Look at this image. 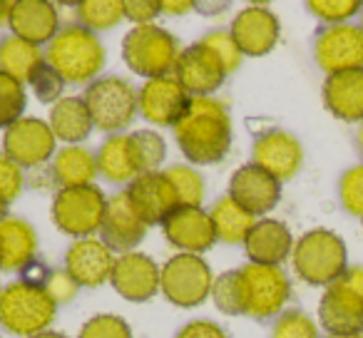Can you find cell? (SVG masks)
Segmentation results:
<instances>
[{
    "label": "cell",
    "instance_id": "obj_7",
    "mask_svg": "<svg viewBox=\"0 0 363 338\" xmlns=\"http://www.w3.org/2000/svg\"><path fill=\"white\" fill-rule=\"evenodd\" d=\"M318 323L331 336H363V266H348L326 286L318 301Z\"/></svg>",
    "mask_w": 363,
    "mask_h": 338
},
{
    "label": "cell",
    "instance_id": "obj_37",
    "mask_svg": "<svg viewBox=\"0 0 363 338\" xmlns=\"http://www.w3.org/2000/svg\"><path fill=\"white\" fill-rule=\"evenodd\" d=\"M137 145V154L142 162V172H160L167 159V142L157 130H137L132 132Z\"/></svg>",
    "mask_w": 363,
    "mask_h": 338
},
{
    "label": "cell",
    "instance_id": "obj_20",
    "mask_svg": "<svg viewBox=\"0 0 363 338\" xmlns=\"http://www.w3.org/2000/svg\"><path fill=\"white\" fill-rule=\"evenodd\" d=\"M229 197L254 217L274 212L281 202V182L257 164H244L229 179Z\"/></svg>",
    "mask_w": 363,
    "mask_h": 338
},
{
    "label": "cell",
    "instance_id": "obj_12",
    "mask_svg": "<svg viewBox=\"0 0 363 338\" xmlns=\"http://www.w3.org/2000/svg\"><path fill=\"white\" fill-rule=\"evenodd\" d=\"M313 57L328 75L363 70V28L351 23L326 26L313 40Z\"/></svg>",
    "mask_w": 363,
    "mask_h": 338
},
{
    "label": "cell",
    "instance_id": "obj_5",
    "mask_svg": "<svg viewBox=\"0 0 363 338\" xmlns=\"http://www.w3.org/2000/svg\"><path fill=\"white\" fill-rule=\"evenodd\" d=\"M182 50L184 47L179 45V40L157 23L132 26L122 38V60L135 75L145 80L172 75Z\"/></svg>",
    "mask_w": 363,
    "mask_h": 338
},
{
    "label": "cell",
    "instance_id": "obj_36",
    "mask_svg": "<svg viewBox=\"0 0 363 338\" xmlns=\"http://www.w3.org/2000/svg\"><path fill=\"white\" fill-rule=\"evenodd\" d=\"M272 338H321V331L308 313L298 311V308H286L274 321Z\"/></svg>",
    "mask_w": 363,
    "mask_h": 338
},
{
    "label": "cell",
    "instance_id": "obj_33",
    "mask_svg": "<svg viewBox=\"0 0 363 338\" xmlns=\"http://www.w3.org/2000/svg\"><path fill=\"white\" fill-rule=\"evenodd\" d=\"M164 174L169 179L172 189H174L179 207H202L204 194H207V182H204L202 172H197V167L172 164L164 169Z\"/></svg>",
    "mask_w": 363,
    "mask_h": 338
},
{
    "label": "cell",
    "instance_id": "obj_23",
    "mask_svg": "<svg viewBox=\"0 0 363 338\" xmlns=\"http://www.w3.org/2000/svg\"><path fill=\"white\" fill-rule=\"evenodd\" d=\"M11 35L43 47L60 33V11L50 0H18L11 11Z\"/></svg>",
    "mask_w": 363,
    "mask_h": 338
},
{
    "label": "cell",
    "instance_id": "obj_45",
    "mask_svg": "<svg viewBox=\"0 0 363 338\" xmlns=\"http://www.w3.org/2000/svg\"><path fill=\"white\" fill-rule=\"evenodd\" d=\"M157 16H162L160 0H125V21L132 26H150Z\"/></svg>",
    "mask_w": 363,
    "mask_h": 338
},
{
    "label": "cell",
    "instance_id": "obj_1",
    "mask_svg": "<svg viewBox=\"0 0 363 338\" xmlns=\"http://www.w3.org/2000/svg\"><path fill=\"white\" fill-rule=\"evenodd\" d=\"M172 132L179 152L192 167L219 164L229 154L234 140L232 115L217 97H192Z\"/></svg>",
    "mask_w": 363,
    "mask_h": 338
},
{
    "label": "cell",
    "instance_id": "obj_24",
    "mask_svg": "<svg viewBox=\"0 0 363 338\" xmlns=\"http://www.w3.org/2000/svg\"><path fill=\"white\" fill-rule=\"evenodd\" d=\"M294 234L284 222L272 217L257 219V224L249 232L247 242H244V252H247L252 264H264V266H281L286 259H291L294 252Z\"/></svg>",
    "mask_w": 363,
    "mask_h": 338
},
{
    "label": "cell",
    "instance_id": "obj_34",
    "mask_svg": "<svg viewBox=\"0 0 363 338\" xmlns=\"http://www.w3.org/2000/svg\"><path fill=\"white\" fill-rule=\"evenodd\" d=\"M212 303L217 311L224 316H247V301H244V283L239 269H229V271L214 276L212 286Z\"/></svg>",
    "mask_w": 363,
    "mask_h": 338
},
{
    "label": "cell",
    "instance_id": "obj_50",
    "mask_svg": "<svg viewBox=\"0 0 363 338\" xmlns=\"http://www.w3.org/2000/svg\"><path fill=\"white\" fill-rule=\"evenodd\" d=\"M8 217H11V214H8V204L0 202V222H6Z\"/></svg>",
    "mask_w": 363,
    "mask_h": 338
},
{
    "label": "cell",
    "instance_id": "obj_32",
    "mask_svg": "<svg viewBox=\"0 0 363 338\" xmlns=\"http://www.w3.org/2000/svg\"><path fill=\"white\" fill-rule=\"evenodd\" d=\"M75 18L90 33H107L125 21V0H80Z\"/></svg>",
    "mask_w": 363,
    "mask_h": 338
},
{
    "label": "cell",
    "instance_id": "obj_52",
    "mask_svg": "<svg viewBox=\"0 0 363 338\" xmlns=\"http://www.w3.org/2000/svg\"><path fill=\"white\" fill-rule=\"evenodd\" d=\"M326 338H346V336H331V333H326Z\"/></svg>",
    "mask_w": 363,
    "mask_h": 338
},
{
    "label": "cell",
    "instance_id": "obj_30",
    "mask_svg": "<svg viewBox=\"0 0 363 338\" xmlns=\"http://www.w3.org/2000/svg\"><path fill=\"white\" fill-rule=\"evenodd\" d=\"M45 65V50L33 43H26L16 35H6L0 40V72L11 75L13 80L23 82L28 87V82L33 80L40 67Z\"/></svg>",
    "mask_w": 363,
    "mask_h": 338
},
{
    "label": "cell",
    "instance_id": "obj_3",
    "mask_svg": "<svg viewBox=\"0 0 363 338\" xmlns=\"http://www.w3.org/2000/svg\"><path fill=\"white\" fill-rule=\"evenodd\" d=\"M57 316V306L40 283L18 281L3 286L0 293V328L13 336L33 338L38 333L50 331Z\"/></svg>",
    "mask_w": 363,
    "mask_h": 338
},
{
    "label": "cell",
    "instance_id": "obj_42",
    "mask_svg": "<svg viewBox=\"0 0 363 338\" xmlns=\"http://www.w3.org/2000/svg\"><path fill=\"white\" fill-rule=\"evenodd\" d=\"M28 87H30V92L35 95V100L48 107H52L55 102H60L62 97H65L62 95V92H65V80H62L48 62L33 75V80L28 82Z\"/></svg>",
    "mask_w": 363,
    "mask_h": 338
},
{
    "label": "cell",
    "instance_id": "obj_47",
    "mask_svg": "<svg viewBox=\"0 0 363 338\" xmlns=\"http://www.w3.org/2000/svg\"><path fill=\"white\" fill-rule=\"evenodd\" d=\"M162 16H187V13L197 11V3L192 0H160Z\"/></svg>",
    "mask_w": 363,
    "mask_h": 338
},
{
    "label": "cell",
    "instance_id": "obj_31",
    "mask_svg": "<svg viewBox=\"0 0 363 338\" xmlns=\"http://www.w3.org/2000/svg\"><path fill=\"white\" fill-rule=\"evenodd\" d=\"M209 217H212L214 232H217V242L232 244V247L234 244H242L244 247L249 232H252V227L257 224V217L249 214L247 209L239 207L229 194L219 197L217 202L212 204Z\"/></svg>",
    "mask_w": 363,
    "mask_h": 338
},
{
    "label": "cell",
    "instance_id": "obj_6",
    "mask_svg": "<svg viewBox=\"0 0 363 338\" xmlns=\"http://www.w3.org/2000/svg\"><path fill=\"white\" fill-rule=\"evenodd\" d=\"M137 92L140 90L127 77L117 75H105L90 82L85 87L82 100L90 110L95 130L107 132V137L125 135V130H130L132 122L140 115Z\"/></svg>",
    "mask_w": 363,
    "mask_h": 338
},
{
    "label": "cell",
    "instance_id": "obj_14",
    "mask_svg": "<svg viewBox=\"0 0 363 338\" xmlns=\"http://www.w3.org/2000/svg\"><path fill=\"white\" fill-rule=\"evenodd\" d=\"M160 274L162 266L150 254L127 252L117 254L110 283L125 301L145 303L160 293Z\"/></svg>",
    "mask_w": 363,
    "mask_h": 338
},
{
    "label": "cell",
    "instance_id": "obj_2",
    "mask_svg": "<svg viewBox=\"0 0 363 338\" xmlns=\"http://www.w3.org/2000/svg\"><path fill=\"white\" fill-rule=\"evenodd\" d=\"M107 52L95 33L80 23L60 28L45 45V62L65 80V85H90L100 77Z\"/></svg>",
    "mask_w": 363,
    "mask_h": 338
},
{
    "label": "cell",
    "instance_id": "obj_4",
    "mask_svg": "<svg viewBox=\"0 0 363 338\" xmlns=\"http://www.w3.org/2000/svg\"><path fill=\"white\" fill-rule=\"evenodd\" d=\"M291 266L308 286H331L348 269L346 242L331 229H311L294 244Z\"/></svg>",
    "mask_w": 363,
    "mask_h": 338
},
{
    "label": "cell",
    "instance_id": "obj_17",
    "mask_svg": "<svg viewBox=\"0 0 363 338\" xmlns=\"http://www.w3.org/2000/svg\"><path fill=\"white\" fill-rule=\"evenodd\" d=\"M229 33L244 57H264L277 47L279 35H281V23L272 8L247 6L237 13Z\"/></svg>",
    "mask_w": 363,
    "mask_h": 338
},
{
    "label": "cell",
    "instance_id": "obj_15",
    "mask_svg": "<svg viewBox=\"0 0 363 338\" xmlns=\"http://www.w3.org/2000/svg\"><path fill=\"white\" fill-rule=\"evenodd\" d=\"M162 234H164L167 244L177 249V254H199L202 257L217 244L212 217L202 207H177L162 222Z\"/></svg>",
    "mask_w": 363,
    "mask_h": 338
},
{
    "label": "cell",
    "instance_id": "obj_22",
    "mask_svg": "<svg viewBox=\"0 0 363 338\" xmlns=\"http://www.w3.org/2000/svg\"><path fill=\"white\" fill-rule=\"evenodd\" d=\"M125 192L130 197L132 209L140 214V219L147 227H157V224L162 227V222L179 207L174 189L162 169L140 174L130 187H125Z\"/></svg>",
    "mask_w": 363,
    "mask_h": 338
},
{
    "label": "cell",
    "instance_id": "obj_46",
    "mask_svg": "<svg viewBox=\"0 0 363 338\" xmlns=\"http://www.w3.org/2000/svg\"><path fill=\"white\" fill-rule=\"evenodd\" d=\"M174 338H229V336L217 321H209V318H194V321L184 323V326L177 331Z\"/></svg>",
    "mask_w": 363,
    "mask_h": 338
},
{
    "label": "cell",
    "instance_id": "obj_13",
    "mask_svg": "<svg viewBox=\"0 0 363 338\" xmlns=\"http://www.w3.org/2000/svg\"><path fill=\"white\" fill-rule=\"evenodd\" d=\"M189 102L192 97L174 80V75L145 80V85L137 92L140 117H145L155 127H174L187 112Z\"/></svg>",
    "mask_w": 363,
    "mask_h": 338
},
{
    "label": "cell",
    "instance_id": "obj_8",
    "mask_svg": "<svg viewBox=\"0 0 363 338\" xmlns=\"http://www.w3.org/2000/svg\"><path fill=\"white\" fill-rule=\"evenodd\" d=\"M214 274L199 254H174L162 264L160 293L179 308H197L212 296Z\"/></svg>",
    "mask_w": 363,
    "mask_h": 338
},
{
    "label": "cell",
    "instance_id": "obj_39",
    "mask_svg": "<svg viewBox=\"0 0 363 338\" xmlns=\"http://www.w3.org/2000/svg\"><path fill=\"white\" fill-rule=\"evenodd\" d=\"M77 338H132V328L117 313H97L82 323Z\"/></svg>",
    "mask_w": 363,
    "mask_h": 338
},
{
    "label": "cell",
    "instance_id": "obj_35",
    "mask_svg": "<svg viewBox=\"0 0 363 338\" xmlns=\"http://www.w3.org/2000/svg\"><path fill=\"white\" fill-rule=\"evenodd\" d=\"M28 107V90L23 82L13 80L11 75L0 72V127L6 130L13 122H18L21 117H26Z\"/></svg>",
    "mask_w": 363,
    "mask_h": 338
},
{
    "label": "cell",
    "instance_id": "obj_21",
    "mask_svg": "<svg viewBox=\"0 0 363 338\" xmlns=\"http://www.w3.org/2000/svg\"><path fill=\"white\" fill-rule=\"evenodd\" d=\"M147 224L140 219V214L132 209L127 192H115L112 197H107V209L105 219L100 227V239L112 249V252H137L142 242L147 237Z\"/></svg>",
    "mask_w": 363,
    "mask_h": 338
},
{
    "label": "cell",
    "instance_id": "obj_18",
    "mask_svg": "<svg viewBox=\"0 0 363 338\" xmlns=\"http://www.w3.org/2000/svg\"><path fill=\"white\" fill-rule=\"evenodd\" d=\"M115 252L102 239H75L65 252V271L80 288H97L110 283L115 269Z\"/></svg>",
    "mask_w": 363,
    "mask_h": 338
},
{
    "label": "cell",
    "instance_id": "obj_56",
    "mask_svg": "<svg viewBox=\"0 0 363 338\" xmlns=\"http://www.w3.org/2000/svg\"><path fill=\"white\" fill-rule=\"evenodd\" d=\"M358 338H363V336H358Z\"/></svg>",
    "mask_w": 363,
    "mask_h": 338
},
{
    "label": "cell",
    "instance_id": "obj_41",
    "mask_svg": "<svg viewBox=\"0 0 363 338\" xmlns=\"http://www.w3.org/2000/svg\"><path fill=\"white\" fill-rule=\"evenodd\" d=\"M306 8L311 11V16H316L318 21L328 23V26H343L361 13L363 3H358V0H311V3H306Z\"/></svg>",
    "mask_w": 363,
    "mask_h": 338
},
{
    "label": "cell",
    "instance_id": "obj_57",
    "mask_svg": "<svg viewBox=\"0 0 363 338\" xmlns=\"http://www.w3.org/2000/svg\"><path fill=\"white\" fill-rule=\"evenodd\" d=\"M0 338H3V336H0Z\"/></svg>",
    "mask_w": 363,
    "mask_h": 338
},
{
    "label": "cell",
    "instance_id": "obj_43",
    "mask_svg": "<svg viewBox=\"0 0 363 338\" xmlns=\"http://www.w3.org/2000/svg\"><path fill=\"white\" fill-rule=\"evenodd\" d=\"M26 189V169L0 152V202L11 207Z\"/></svg>",
    "mask_w": 363,
    "mask_h": 338
},
{
    "label": "cell",
    "instance_id": "obj_16",
    "mask_svg": "<svg viewBox=\"0 0 363 338\" xmlns=\"http://www.w3.org/2000/svg\"><path fill=\"white\" fill-rule=\"evenodd\" d=\"M252 164L262 167L264 172H269L284 184L296 177L298 169H301L303 147L286 130L262 132L252 145Z\"/></svg>",
    "mask_w": 363,
    "mask_h": 338
},
{
    "label": "cell",
    "instance_id": "obj_55",
    "mask_svg": "<svg viewBox=\"0 0 363 338\" xmlns=\"http://www.w3.org/2000/svg\"><path fill=\"white\" fill-rule=\"evenodd\" d=\"M0 293H3V283H0Z\"/></svg>",
    "mask_w": 363,
    "mask_h": 338
},
{
    "label": "cell",
    "instance_id": "obj_48",
    "mask_svg": "<svg viewBox=\"0 0 363 338\" xmlns=\"http://www.w3.org/2000/svg\"><path fill=\"white\" fill-rule=\"evenodd\" d=\"M11 11H13V3L0 0V28H8V23H11Z\"/></svg>",
    "mask_w": 363,
    "mask_h": 338
},
{
    "label": "cell",
    "instance_id": "obj_44",
    "mask_svg": "<svg viewBox=\"0 0 363 338\" xmlns=\"http://www.w3.org/2000/svg\"><path fill=\"white\" fill-rule=\"evenodd\" d=\"M43 288L55 301V306H65V303L75 301V296L80 293V286H77L75 278L65 269H50L45 281H43Z\"/></svg>",
    "mask_w": 363,
    "mask_h": 338
},
{
    "label": "cell",
    "instance_id": "obj_26",
    "mask_svg": "<svg viewBox=\"0 0 363 338\" xmlns=\"http://www.w3.org/2000/svg\"><path fill=\"white\" fill-rule=\"evenodd\" d=\"M323 105L341 122H363V70L326 75L321 87Z\"/></svg>",
    "mask_w": 363,
    "mask_h": 338
},
{
    "label": "cell",
    "instance_id": "obj_11",
    "mask_svg": "<svg viewBox=\"0 0 363 338\" xmlns=\"http://www.w3.org/2000/svg\"><path fill=\"white\" fill-rule=\"evenodd\" d=\"M57 140L50 125L40 117H21L3 132V154L21 169H40L52 162Z\"/></svg>",
    "mask_w": 363,
    "mask_h": 338
},
{
    "label": "cell",
    "instance_id": "obj_19",
    "mask_svg": "<svg viewBox=\"0 0 363 338\" xmlns=\"http://www.w3.org/2000/svg\"><path fill=\"white\" fill-rule=\"evenodd\" d=\"M172 75L189 92V97H214L227 80L224 65L199 40L182 50Z\"/></svg>",
    "mask_w": 363,
    "mask_h": 338
},
{
    "label": "cell",
    "instance_id": "obj_53",
    "mask_svg": "<svg viewBox=\"0 0 363 338\" xmlns=\"http://www.w3.org/2000/svg\"><path fill=\"white\" fill-rule=\"evenodd\" d=\"M0 271H3V254H0Z\"/></svg>",
    "mask_w": 363,
    "mask_h": 338
},
{
    "label": "cell",
    "instance_id": "obj_38",
    "mask_svg": "<svg viewBox=\"0 0 363 338\" xmlns=\"http://www.w3.org/2000/svg\"><path fill=\"white\" fill-rule=\"evenodd\" d=\"M199 43H202V45L207 47V50L212 52L219 62H222L224 70H227V75H232V72L239 70L244 55H242V50H239L237 43H234V38L229 30H212L204 38H199Z\"/></svg>",
    "mask_w": 363,
    "mask_h": 338
},
{
    "label": "cell",
    "instance_id": "obj_29",
    "mask_svg": "<svg viewBox=\"0 0 363 338\" xmlns=\"http://www.w3.org/2000/svg\"><path fill=\"white\" fill-rule=\"evenodd\" d=\"M48 125H50L55 140L62 145H82L95 130L82 95H65L60 102H55L50 107Z\"/></svg>",
    "mask_w": 363,
    "mask_h": 338
},
{
    "label": "cell",
    "instance_id": "obj_10",
    "mask_svg": "<svg viewBox=\"0 0 363 338\" xmlns=\"http://www.w3.org/2000/svg\"><path fill=\"white\" fill-rule=\"evenodd\" d=\"M244 283V301L247 316L267 321L286 311V301L291 298V281L281 266H264L252 264L239 269Z\"/></svg>",
    "mask_w": 363,
    "mask_h": 338
},
{
    "label": "cell",
    "instance_id": "obj_54",
    "mask_svg": "<svg viewBox=\"0 0 363 338\" xmlns=\"http://www.w3.org/2000/svg\"><path fill=\"white\" fill-rule=\"evenodd\" d=\"M358 16H361V28H363V8H361V13H358Z\"/></svg>",
    "mask_w": 363,
    "mask_h": 338
},
{
    "label": "cell",
    "instance_id": "obj_40",
    "mask_svg": "<svg viewBox=\"0 0 363 338\" xmlns=\"http://www.w3.org/2000/svg\"><path fill=\"white\" fill-rule=\"evenodd\" d=\"M338 199L348 214L363 219V164H356L338 179Z\"/></svg>",
    "mask_w": 363,
    "mask_h": 338
},
{
    "label": "cell",
    "instance_id": "obj_25",
    "mask_svg": "<svg viewBox=\"0 0 363 338\" xmlns=\"http://www.w3.org/2000/svg\"><path fill=\"white\" fill-rule=\"evenodd\" d=\"M97 154V172L105 182L110 184H125L130 187L142 172V162L137 154V145L132 132L125 135H110L100 145Z\"/></svg>",
    "mask_w": 363,
    "mask_h": 338
},
{
    "label": "cell",
    "instance_id": "obj_27",
    "mask_svg": "<svg viewBox=\"0 0 363 338\" xmlns=\"http://www.w3.org/2000/svg\"><path fill=\"white\" fill-rule=\"evenodd\" d=\"M3 271H26L38 257V232L28 219L8 217L0 222Z\"/></svg>",
    "mask_w": 363,
    "mask_h": 338
},
{
    "label": "cell",
    "instance_id": "obj_28",
    "mask_svg": "<svg viewBox=\"0 0 363 338\" xmlns=\"http://www.w3.org/2000/svg\"><path fill=\"white\" fill-rule=\"evenodd\" d=\"M52 177H55L57 189H77L92 187L97 172V154L87 150L85 145H65L55 152L50 162Z\"/></svg>",
    "mask_w": 363,
    "mask_h": 338
},
{
    "label": "cell",
    "instance_id": "obj_51",
    "mask_svg": "<svg viewBox=\"0 0 363 338\" xmlns=\"http://www.w3.org/2000/svg\"><path fill=\"white\" fill-rule=\"evenodd\" d=\"M358 147H361V152H363V122H361V127H358Z\"/></svg>",
    "mask_w": 363,
    "mask_h": 338
},
{
    "label": "cell",
    "instance_id": "obj_49",
    "mask_svg": "<svg viewBox=\"0 0 363 338\" xmlns=\"http://www.w3.org/2000/svg\"><path fill=\"white\" fill-rule=\"evenodd\" d=\"M33 338H67L65 333H60V331H45V333H38V336H33Z\"/></svg>",
    "mask_w": 363,
    "mask_h": 338
},
{
    "label": "cell",
    "instance_id": "obj_9",
    "mask_svg": "<svg viewBox=\"0 0 363 338\" xmlns=\"http://www.w3.org/2000/svg\"><path fill=\"white\" fill-rule=\"evenodd\" d=\"M107 209V194L97 184L77 189H57L52 197L50 219L57 232L72 239L95 237L102 227Z\"/></svg>",
    "mask_w": 363,
    "mask_h": 338
}]
</instances>
